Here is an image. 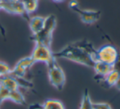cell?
<instances>
[{
  "instance_id": "18",
  "label": "cell",
  "mask_w": 120,
  "mask_h": 109,
  "mask_svg": "<svg viewBox=\"0 0 120 109\" xmlns=\"http://www.w3.org/2000/svg\"><path fill=\"white\" fill-rule=\"evenodd\" d=\"M79 6V2H78L77 0H70V3H69V7H70V8H71V9Z\"/></svg>"
},
{
  "instance_id": "8",
  "label": "cell",
  "mask_w": 120,
  "mask_h": 109,
  "mask_svg": "<svg viewBox=\"0 0 120 109\" xmlns=\"http://www.w3.org/2000/svg\"><path fill=\"white\" fill-rule=\"evenodd\" d=\"M120 77V71L114 68L111 72H109L106 76L100 78H94L96 82L101 84L102 86L110 88L114 87L118 83Z\"/></svg>"
},
{
  "instance_id": "16",
  "label": "cell",
  "mask_w": 120,
  "mask_h": 109,
  "mask_svg": "<svg viewBox=\"0 0 120 109\" xmlns=\"http://www.w3.org/2000/svg\"><path fill=\"white\" fill-rule=\"evenodd\" d=\"M9 92L7 89L0 85V104L3 103L4 100L8 99V95H9Z\"/></svg>"
},
{
  "instance_id": "10",
  "label": "cell",
  "mask_w": 120,
  "mask_h": 109,
  "mask_svg": "<svg viewBox=\"0 0 120 109\" xmlns=\"http://www.w3.org/2000/svg\"><path fill=\"white\" fill-rule=\"evenodd\" d=\"M0 85L7 89L8 91L19 90L20 88V84L17 79L11 77V75L0 77Z\"/></svg>"
},
{
  "instance_id": "15",
  "label": "cell",
  "mask_w": 120,
  "mask_h": 109,
  "mask_svg": "<svg viewBox=\"0 0 120 109\" xmlns=\"http://www.w3.org/2000/svg\"><path fill=\"white\" fill-rule=\"evenodd\" d=\"M11 69L7 63H3V62H0V77L9 75L11 73Z\"/></svg>"
},
{
  "instance_id": "13",
  "label": "cell",
  "mask_w": 120,
  "mask_h": 109,
  "mask_svg": "<svg viewBox=\"0 0 120 109\" xmlns=\"http://www.w3.org/2000/svg\"><path fill=\"white\" fill-rule=\"evenodd\" d=\"M8 100H11V101H12L13 103H16V104H20V105L26 104L24 95L21 93V91L19 90L10 91L9 95H8Z\"/></svg>"
},
{
  "instance_id": "3",
  "label": "cell",
  "mask_w": 120,
  "mask_h": 109,
  "mask_svg": "<svg viewBox=\"0 0 120 109\" xmlns=\"http://www.w3.org/2000/svg\"><path fill=\"white\" fill-rule=\"evenodd\" d=\"M47 66H48V79L51 85L55 87L56 90H62L65 86L66 78L63 69L57 63L56 59H53L47 64Z\"/></svg>"
},
{
  "instance_id": "11",
  "label": "cell",
  "mask_w": 120,
  "mask_h": 109,
  "mask_svg": "<svg viewBox=\"0 0 120 109\" xmlns=\"http://www.w3.org/2000/svg\"><path fill=\"white\" fill-rule=\"evenodd\" d=\"M92 68H93L96 73V76L94 77V78H100L106 76L115 67L111 66V65H109L107 63H105L101 61H96Z\"/></svg>"
},
{
  "instance_id": "6",
  "label": "cell",
  "mask_w": 120,
  "mask_h": 109,
  "mask_svg": "<svg viewBox=\"0 0 120 109\" xmlns=\"http://www.w3.org/2000/svg\"><path fill=\"white\" fill-rule=\"evenodd\" d=\"M73 11H75L80 17L82 23L86 25H92L97 21L101 17V11L89 9H80L79 7L73 8Z\"/></svg>"
},
{
  "instance_id": "19",
  "label": "cell",
  "mask_w": 120,
  "mask_h": 109,
  "mask_svg": "<svg viewBox=\"0 0 120 109\" xmlns=\"http://www.w3.org/2000/svg\"><path fill=\"white\" fill-rule=\"evenodd\" d=\"M120 66V52H119V61H118V63H116L115 65V68H119Z\"/></svg>"
},
{
  "instance_id": "12",
  "label": "cell",
  "mask_w": 120,
  "mask_h": 109,
  "mask_svg": "<svg viewBox=\"0 0 120 109\" xmlns=\"http://www.w3.org/2000/svg\"><path fill=\"white\" fill-rule=\"evenodd\" d=\"M46 17L43 16H34L30 20V27L32 31V33L36 34L43 28L45 24Z\"/></svg>"
},
{
  "instance_id": "21",
  "label": "cell",
  "mask_w": 120,
  "mask_h": 109,
  "mask_svg": "<svg viewBox=\"0 0 120 109\" xmlns=\"http://www.w3.org/2000/svg\"><path fill=\"white\" fill-rule=\"evenodd\" d=\"M52 1L55 2V3H62V2H64L65 0H52Z\"/></svg>"
},
{
  "instance_id": "4",
  "label": "cell",
  "mask_w": 120,
  "mask_h": 109,
  "mask_svg": "<svg viewBox=\"0 0 120 109\" xmlns=\"http://www.w3.org/2000/svg\"><path fill=\"white\" fill-rule=\"evenodd\" d=\"M119 51L112 45H105L96 50V61H101L115 67L116 63L119 61Z\"/></svg>"
},
{
  "instance_id": "5",
  "label": "cell",
  "mask_w": 120,
  "mask_h": 109,
  "mask_svg": "<svg viewBox=\"0 0 120 109\" xmlns=\"http://www.w3.org/2000/svg\"><path fill=\"white\" fill-rule=\"evenodd\" d=\"M34 63L36 62H43L48 64L52 61L55 57L53 56V52L51 50V47L41 44H35L32 55H30Z\"/></svg>"
},
{
  "instance_id": "9",
  "label": "cell",
  "mask_w": 120,
  "mask_h": 109,
  "mask_svg": "<svg viewBox=\"0 0 120 109\" xmlns=\"http://www.w3.org/2000/svg\"><path fill=\"white\" fill-rule=\"evenodd\" d=\"M28 109H65L63 103L58 99H48L43 103H34Z\"/></svg>"
},
{
  "instance_id": "2",
  "label": "cell",
  "mask_w": 120,
  "mask_h": 109,
  "mask_svg": "<svg viewBox=\"0 0 120 109\" xmlns=\"http://www.w3.org/2000/svg\"><path fill=\"white\" fill-rule=\"evenodd\" d=\"M56 25V18L54 15L47 16L44 26L36 34H34L32 39L35 44H41L51 47L52 41V33Z\"/></svg>"
},
{
  "instance_id": "17",
  "label": "cell",
  "mask_w": 120,
  "mask_h": 109,
  "mask_svg": "<svg viewBox=\"0 0 120 109\" xmlns=\"http://www.w3.org/2000/svg\"><path fill=\"white\" fill-rule=\"evenodd\" d=\"M93 109H113L110 104L107 103H93Z\"/></svg>"
},
{
  "instance_id": "1",
  "label": "cell",
  "mask_w": 120,
  "mask_h": 109,
  "mask_svg": "<svg viewBox=\"0 0 120 109\" xmlns=\"http://www.w3.org/2000/svg\"><path fill=\"white\" fill-rule=\"evenodd\" d=\"M96 50L90 42L81 40L70 43L57 52H53V56L92 68L96 62Z\"/></svg>"
},
{
  "instance_id": "14",
  "label": "cell",
  "mask_w": 120,
  "mask_h": 109,
  "mask_svg": "<svg viewBox=\"0 0 120 109\" xmlns=\"http://www.w3.org/2000/svg\"><path fill=\"white\" fill-rule=\"evenodd\" d=\"M92 103H92V99H91L88 90H87V89H85L83 95H82V101H81L80 108L79 109H93Z\"/></svg>"
},
{
  "instance_id": "7",
  "label": "cell",
  "mask_w": 120,
  "mask_h": 109,
  "mask_svg": "<svg viewBox=\"0 0 120 109\" xmlns=\"http://www.w3.org/2000/svg\"><path fill=\"white\" fill-rule=\"evenodd\" d=\"M34 63V61L30 56L21 59L16 64L15 68L11 70L9 75L15 78H23V77L26 73V71Z\"/></svg>"
},
{
  "instance_id": "20",
  "label": "cell",
  "mask_w": 120,
  "mask_h": 109,
  "mask_svg": "<svg viewBox=\"0 0 120 109\" xmlns=\"http://www.w3.org/2000/svg\"><path fill=\"white\" fill-rule=\"evenodd\" d=\"M120 71V70H119ZM116 87H117L118 89H119V90H120V77H119V81H118V83L116 84V85H115Z\"/></svg>"
}]
</instances>
